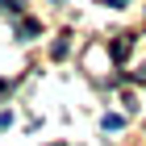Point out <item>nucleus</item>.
Instances as JSON below:
<instances>
[{
	"label": "nucleus",
	"mask_w": 146,
	"mask_h": 146,
	"mask_svg": "<svg viewBox=\"0 0 146 146\" xmlns=\"http://www.w3.org/2000/svg\"><path fill=\"white\" fill-rule=\"evenodd\" d=\"M121 125H125V117H121V113H109V117H104V129H109V134H117Z\"/></svg>",
	"instance_id": "f257e3e1"
},
{
	"label": "nucleus",
	"mask_w": 146,
	"mask_h": 146,
	"mask_svg": "<svg viewBox=\"0 0 146 146\" xmlns=\"http://www.w3.org/2000/svg\"><path fill=\"white\" fill-rule=\"evenodd\" d=\"M104 4H109V9H125L129 0H104Z\"/></svg>",
	"instance_id": "20e7f679"
},
{
	"label": "nucleus",
	"mask_w": 146,
	"mask_h": 146,
	"mask_svg": "<svg viewBox=\"0 0 146 146\" xmlns=\"http://www.w3.org/2000/svg\"><path fill=\"white\" fill-rule=\"evenodd\" d=\"M67 50H71V42H67V38H58V42L50 46V54H54V58H67Z\"/></svg>",
	"instance_id": "f03ea898"
},
{
	"label": "nucleus",
	"mask_w": 146,
	"mask_h": 146,
	"mask_svg": "<svg viewBox=\"0 0 146 146\" xmlns=\"http://www.w3.org/2000/svg\"><path fill=\"white\" fill-rule=\"evenodd\" d=\"M9 125H13V113H9V109H0V129H9Z\"/></svg>",
	"instance_id": "7ed1b4c3"
},
{
	"label": "nucleus",
	"mask_w": 146,
	"mask_h": 146,
	"mask_svg": "<svg viewBox=\"0 0 146 146\" xmlns=\"http://www.w3.org/2000/svg\"><path fill=\"white\" fill-rule=\"evenodd\" d=\"M138 75H146V67H142V71H138Z\"/></svg>",
	"instance_id": "39448f33"
}]
</instances>
